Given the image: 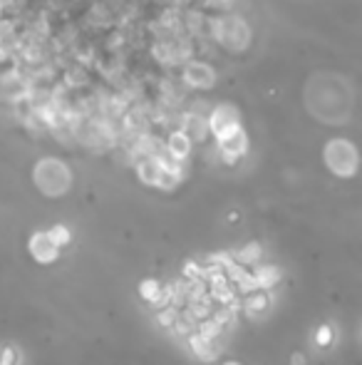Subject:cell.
Wrapping results in <instances>:
<instances>
[{"mask_svg":"<svg viewBox=\"0 0 362 365\" xmlns=\"http://www.w3.org/2000/svg\"><path fill=\"white\" fill-rule=\"evenodd\" d=\"M32 177H35L37 189H40L45 196H63L65 191L70 189V184H72L70 167L63 165L60 159H53V157L40 159L35 167V172H32Z\"/></svg>","mask_w":362,"mask_h":365,"instance_id":"6da1fadb","label":"cell"},{"mask_svg":"<svg viewBox=\"0 0 362 365\" xmlns=\"http://www.w3.org/2000/svg\"><path fill=\"white\" fill-rule=\"evenodd\" d=\"M325 165L332 174L352 177L357 172V149L347 139H332L325 144Z\"/></svg>","mask_w":362,"mask_h":365,"instance_id":"7a4b0ae2","label":"cell"},{"mask_svg":"<svg viewBox=\"0 0 362 365\" xmlns=\"http://www.w3.org/2000/svg\"><path fill=\"white\" fill-rule=\"evenodd\" d=\"M206 124H209V129L216 134V139H221L224 134L241 127V117H238V110L233 105H219L211 112V120L206 122Z\"/></svg>","mask_w":362,"mask_h":365,"instance_id":"3957f363","label":"cell"},{"mask_svg":"<svg viewBox=\"0 0 362 365\" xmlns=\"http://www.w3.org/2000/svg\"><path fill=\"white\" fill-rule=\"evenodd\" d=\"M221 25V40H224L228 48L243 50L248 45V25L238 18H226L219 23Z\"/></svg>","mask_w":362,"mask_h":365,"instance_id":"277c9868","label":"cell"},{"mask_svg":"<svg viewBox=\"0 0 362 365\" xmlns=\"http://www.w3.org/2000/svg\"><path fill=\"white\" fill-rule=\"evenodd\" d=\"M27 249H30V256L37 261V264H53V261H58V256H60V249L50 241V236L45 231L32 233Z\"/></svg>","mask_w":362,"mask_h":365,"instance_id":"5b68a950","label":"cell"},{"mask_svg":"<svg viewBox=\"0 0 362 365\" xmlns=\"http://www.w3.org/2000/svg\"><path fill=\"white\" fill-rule=\"evenodd\" d=\"M246 147H248V139H246L243 127L233 129V132L224 134V137L219 139V149H221V154H224L226 162H233V159L243 157V154H246Z\"/></svg>","mask_w":362,"mask_h":365,"instance_id":"8992f818","label":"cell"},{"mask_svg":"<svg viewBox=\"0 0 362 365\" xmlns=\"http://www.w3.org/2000/svg\"><path fill=\"white\" fill-rule=\"evenodd\" d=\"M184 79H186V85L196 87V90H206V87L214 85V70L209 68V65L204 63H189L184 70Z\"/></svg>","mask_w":362,"mask_h":365,"instance_id":"52a82bcc","label":"cell"},{"mask_svg":"<svg viewBox=\"0 0 362 365\" xmlns=\"http://www.w3.org/2000/svg\"><path fill=\"white\" fill-rule=\"evenodd\" d=\"M0 95L11 102H18V100H22V97L30 95V90H27V82L20 77V75L11 72V75H0Z\"/></svg>","mask_w":362,"mask_h":365,"instance_id":"ba28073f","label":"cell"},{"mask_svg":"<svg viewBox=\"0 0 362 365\" xmlns=\"http://www.w3.org/2000/svg\"><path fill=\"white\" fill-rule=\"evenodd\" d=\"M162 172H164V167H162V162H159L157 154H144V157L137 159V174L144 184L157 186L159 179H162Z\"/></svg>","mask_w":362,"mask_h":365,"instance_id":"9c48e42d","label":"cell"},{"mask_svg":"<svg viewBox=\"0 0 362 365\" xmlns=\"http://www.w3.org/2000/svg\"><path fill=\"white\" fill-rule=\"evenodd\" d=\"M181 127H184L181 132L186 134L189 142H201V139H206V132H209V124H206V120L199 115H184Z\"/></svg>","mask_w":362,"mask_h":365,"instance_id":"30bf717a","label":"cell"},{"mask_svg":"<svg viewBox=\"0 0 362 365\" xmlns=\"http://www.w3.org/2000/svg\"><path fill=\"white\" fill-rule=\"evenodd\" d=\"M189 152H191V142L186 139L184 132L169 134V139H167V154L169 157L176 159V162H184V159L189 157Z\"/></svg>","mask_w":362,"mask_h":365,"instance_id":"8fae6325","label":"cell"},{"mask_svg":"<svg viewBox=\"0 0 362 365\" xmlns=\"http://www.w3.org/2000/svg\"><path fill=\"white\" fill-rule=\"evenodd\" d=\"M268 306H271V298H268L266 291H261V288H253V291L246 293L243 308H246L251 316H263V313L268 311Z\"/></svg>","mask_w":362,"mask_h":365,"instance_id":"7c38bea8","label":"cell"},{"mask_svg":"<svg viewBox=\"0 0 362 365\" xmlns=\"http://www.w3.org/2000/svg\"><path fill=\"white\" fill-rule=\"evenodd\" d=\"M139 293H142L144 301H149V303H159V306H162V301H164V298H167V293H164L162 283H159V281H154V278L142 281V283H139Z\"/></svg>","mask_w":362,"mask_h":365,"instance_id":"4fadbf2b","label":"cell"},{"mask_svg":"<svg viewBox=\"0 0 362 365\" xmlns=\"http://www.w3.org/2000/svg\"><path fill=\"white\" fill-rule=\"evenodd\" d=\"M280 278V271L276 269V266H263V269L256 271V288H261V291H266V288L276 286Z\"/></svg>","mask_w":362,"mask_h":365,"instance_id":"5bb4252c","label":"cell"},{"mask_svg":"<svg viewBox=\"0 0 362 365\" xmlns=\"http://www.w3.org/2000/svg\"><path fill=\"white\" fill-rule=\"evenodd\" d=\"M50 236V241L58 246V249H63V246H67L70 238H72V233H70L67 226H63V224H58V226H53L50 231H45Z\"/></svg>","mask_w":362,"mask_h":365,"instance_id":"9a60e30c","label":"cell"},{"mask_svg":"<svg viewBox=\"0 0 362 365\" xmlns=\"http://www.w3.org/2000/svg\"><path fill=\"white\" fill-rule=\"evenodd\" d=\"M332 340H335V333H332V326L323 323L321 328L315 331V345H318V348H330Z\"/></svg>","mask_w":362,"mask_h":365,"instance_id":"2e32d148","label":"cell"},{"mask_svg":"<svg viewBox=\"0 0 362 365\" xmlns=\"http://www.w3.org/2000/svg\"><path fill=\"white\" fill-rule=\"evenodd\" d=\"M15 45H18V40H15V35H13V32L0 30V55H3V58H6V55H11L13 50H15Z\"/></svg>","mask_w":362,"mask_h":365,"instance_id":"e0dca14e","label":"cell"},{"mask_svg":"<svg viewBox=\"0 0 362 365\" xmlns=\"http://www.w3.org/2000/svg\"><path fill=\"white\" fill-rule=\"evenodd\" d=\"M0 365H18V350L11 345L0 350Z\"/></svg>","mask_w":362,"mask_h":365,"instance_id":"ac0fdd59","label":"cell"},{"mask_svg":"<svg viewBox=\"0 0 362 365\" xmlns=\"http://www.w3.org/2000/svg\"><path fill=\"white\" fill-rule=\"evenodd\" d=\"M293 365H305V355L295 353V355H293Z\"/></svg>","mask_w":362,"mask_h":365,"instance_id":"d6986e66","label":"cell"},{"mask_svg":"<svg viewBox=\"0 0 362 365\" xmlns=\"http://www.w3.org/2000/svg\"><path fill=\"white\" fill-rule=\"evenodd\" d=\"M3 3H6V0H0V8H3Z\"/></svg>","mask_w":362,"mask_h":365,"instance_id":"ffe728a7","label":"cell"},{"mask_svg":"<svg viewBox=\"0 0 362 365\" xmlns=\"http://www.w3.org/2000/svg\"><path fill=\"white\" fill-rule=\"evenodd\" d=\"M226 365H238V363H226Z\"/></svg>","mask_w":362,"mask_h":365,"instance_id":"44dd1931","label":"cell"}]
</instances>
